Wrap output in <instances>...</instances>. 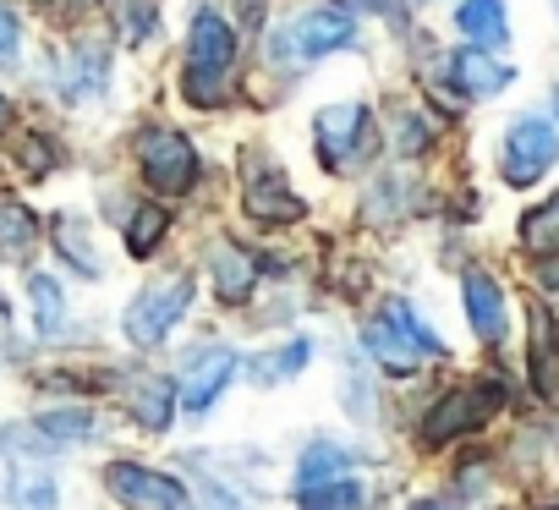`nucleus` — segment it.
<instances>
[{"label":"nucleus","mask_w":559,"mask_h":510,"mask_svg":"<svg viewBox=\"0 0 559 510\" xmlns=\"http://www.w3.org/2000/svg\"><path fill=\"white\" fill-rule=\"evenodd\" d=\"M362 346H368V357L379 363V368H390V373H417L423 363H433V357H444V341L417 319V308L412 303H390L379 319H368L362 324Z\"/></svg>","instance_id":"nucleus-1"},{"label":"nucleus","mask_w":559,"mask_h":510,"mask_svg":"<svg viewBox=\"0 0 559 510\" xmlns=\"http://www.w3.org/2000/svg\"><path fill=\"white\" fill-rule=\"evenodd\" d=\"M236 67V34L219 12H192V34H187V67H181V94L192 105H214L230 83Z\"/></svg>","instance_id":"nucleus-2"},{"label":"nucleus","mask_w":559,"mask_h":510,"mask_svg":"<svg viewBox=\"0 0 559 510\" xmlns=\"http://www.w3.org/2000/svg\"><path fill=\"white\" fill-rule=\"evenodd\" d=\"M499 406H504V384H499V379L461 384V390H450V395H439V401H433V412L423 417V439H428V444L466 439V434H477Z\"/></svg>","instance_id":"nucleus-3"},{"label":"nucleus","mask_w":559,"mask_h":510,"mask_svg":"<svg viewBox=\"0 0 559 510\" xmlns=\"http://www.w3.org/2000/svg\"><path fill=\"white\" fill-rule=\"evenodd\" d=\"M313 132H319V159H324V170L362 165V159L373 154V143H379L368 105H324V110L313 116Z\"/></svg>","instance_id":"nucleus-4"},{"label":"nucleus","mask_w":559,"mask_h":510,"mask_svg":"<svg viewBox=\"0 0 559 510\" xmlns=\"http://www.w3.org/2000/svg\"><path fill=\"white\" fill-rule=\"evenodd\" d=\"M187 303H192V281H187V275H176V281H159V286L138 292V297L127 303V313H121L127 341H132V346H159V341L170 335V324H181Z\"/></svg>","instance_id":"nucleus-5"},{"label":"nucleus","mask_w":559,"mask_h":510,"mask_svg":"<svg viewBox=\"0 0 559 510\" xmlns=\"http://www.w3.org/2000/svg\"><path fill=\"white\" fill-rule=\"evenodd\" d=\"M559 159V132L543 121V116H521L510 132H504V154H499V170L510 187H532L543 181V170H554Z\"/></svg>","instance_id":"nucleus-6"},{"label":"nucleus","mask_w":559,"mask_h":510,"mask_svg":"<svg viewBox=\"0 0 559 510\" xmlns=\"http://www.w3.org/2000/svg\"><path fill=\"white\" fill-rule=\"evenodd\" d=\"M138 170H143V181L154 192H192V181H198V149L181 132L154 127V132L138 138Z\"/></svg>","instance_id":"nucleus-7"},{"label":"nucleus","mask_w":559,"mask_h":510,"mask_svg":"<svg viewBox=\"0 0 559 510\" xmlns=\"http://www.w3.org/2000/svg\"><path fill=\"white\" fill-rule=\"evenodd\" d=\"M105 488L127 505V510H192L187 488L154 466H138V461H110L105 466Z\"/></svg>","instance_id":"nucleus-8"},{"label":"nucleus","mask_w":559,"mask_h":510,"mask_svg":"<svg viewBox=\"0 0 559 510\" xmlns=\"http://www.w3.org/2000/svg\"><path fill=\"white\" fill-rule=\"evenodd\" d=\"M352 12H335V7H324V12H308V17H297L286 34L274 39V61H292V56H302V61H319V56H335V50H346L352 45Z\"/></svg>","instance_id":"nucleus-9"},{"label":"nucleus","mask_w":559,"mask_h":510,"mask_svg":"<svg viewBox=\"0 0 559 510\" xmlns=\"http://www.w3.org/2000/svg\"><path fill=\"white\" fill-rule=\"evenodd\" d=\"M247 214H252L258 225H297V220L308 214V203L292 192V181L280 176L269 159L247 154Z\"/></svg>","instance_id":"nucleus-10"},{"label":"nucleus","mask_w":559,"mask_h":510,"mask_svg":"<svg viewBox=\"0 0 559 510\" xmlns=\"http://www.w3.org/2000/svg\"><path fill=\"white\" fill-rule=\"evenodd\" d=\"M209 281H214V297L241 308L258 286V252H247L241 241H214V259H209Z\"/></svg>","instance_id":"nucleus-11"},{"label":"nucleus","mask_w":559,"mask_h":510,"mask_svg":"<svg viewBox=\"0 0 559 510\" xmlns=\"http://www.w3.org/2000/svg\"><path fill=\"white\" fill-rule=\"evenodd\" d=\"M461 292H466V319H472L477 341L499 346V341H504V330H510V313H504V292H499V281H493V275H483V270H466Z\"/></svg>","instance_id":"nucleus-12"},{"label":"nucleus","mask_w":559,"mask_h":510,"mask_svg":"<svg viewBox=\"0 0 559 510\" xmlns=\"http://www.w3.org/2000/svg\"><path fill=\"white\" fill-rule=\"evenodd\" d=\"M127 412H132L138 428H148V434L170 428V417H176V384L159 379V373H138V379H127Z\"/></svg>","instance_id":"nucleus-13"},{"label":"nucleus","mask_w":559,"mask_h":510,"mask_svg":"<svg viewBox=\"0 0 559 510\" xmlns=\"http://www.w3.org/2000/svg\"><path fill=\"white\" fill-rule=\"evenodd\" d=\"M450 78H455V88H461V94H472V99H488V94L510 88V67H504V61H493L483 45H477V50H455Z\"/></svg>","instance_id":"nucleus-14"},{"label":"nucleus","mask_w":559,"mask_h":510,"mask_svg":"<svg viewBox=\"0 0 559 510\" xmlns=\"http://www.w3.org/2000/svg\"><path fill=\"white\" fill-rule=\"evenodd\" d=\"M532 384L548 406H559V324L532 313Z\"/></svg>","instance_id":"nucleus-15"},{"label":"nucleus","mask_w":559,"mask_h":510,"mask_svg":"<svg viewBox=\"0 0 559 510\" xmlns=\"http://www.w3.org/2000/svg\"><path fill=\"white\" fill-rule=\"evenodd\" d=\"M455 28L472 45H504V0H461L455 7Z\"/></svg>","instance_id":"nucleus-16"},{"label":"nucleus","mask_w":559,"mask_h":510,"mask_svg":"<svg viewBox=\"0 0 559 510\" xmlns=\"http://www.w3.org/2000/svg\"><path fill=\"white\" fill-rule=\"evenodd\" d=\"M105 72H110V56L105 50H72L67 56V67H61V88H67V99H94L99 88H105Z\"/></svg>","instance_id":"nucleus-17"},{"label":"nucleus","mask_w":559,"mask_h":510,"mask_svg":"<svg viewBox=\"0 0 559 510\" xmlns=\"http://www.w3.org/2000/svg\"><path fill=\"white\" fill-rule=\"evenodd\" d=\"M230 373H236V352H214L209 363H198L192 384L181 390V395H187V412H209V406L219 401V390L230 384Z\"/></svg>","instance_id":"nucleus-18"},{"label":"nucleus","mask_w":559,"mask_h":510,"mask_svg":"<svg viewBox=\"0 0 559 510\" xmlns=\"http://www.w3.org/2000/svg\"><path fill=\"white\" fill-rule=\"evenodd\" d=\"M7 494H12V505H17V510H56V505H61L56 477H50V472H39V466H17Z\"/></svg>","instance_id":"nucleus-19"},{"label":"nucleus","mask_w":559,"mask_h":510,"mask_svg":"<svg viewBox=\"0 0 559 510\" xmlns=\"http://www.w3.org/2000/svg\"><path fill=\"white\" fill-rule=\"evenodd\" d=\"M28 303H34V330L39 335H61L67 330V303H61V286L50 275L28 281Z\"/></svg>","instance_id":"nucleus-20"},{"label":"nucleus","mask_w":559,"mask_h":510,"mask_svg":"<svg viewBox=\"0 0 559 510\" xmlns=\"http://www.w3.org/2000/svg\"><path fill=\"white\" fill-rule=\"evenodd\" d=\"M346 466H352V455H346L341 444H313V450L302 455V466H297V494H302V488H319V483H330V477H346Z\"/></svg>","instance_id":"nucleus-21"},{"label":"nucleus","mask_w":559,"mask_h":510,"mask_svg":"<svg viewBox=\"0 0 559 510\" xmlns=\"http://www.w3.org/2000/svg\"><path fill=\"white\" fill-rule=\"evenodd\" d=\"M34 236H39L34 209L17 198H0V252H23V247H34Z\"/></svg>","instance_id":"nucleus-22"},{"label":"nucleus","mask_w":559,"mask_h":510,"mask_svg":"<svg viewBox=\"0 0 559 510\" xmlns=\"http://www.w3.org/2000/svg\"><path fill=\"white\" fill-rule=\"evenodd\" d=\"M297 505H302V510H357V505H362V483H357V477H330V483H319V488H302Z\"/></svg>","instance_id":"nucleus-23"},{"label":"nucleus","mask_w":559,"mask_h":510,"mask_svg":"<svg viewBox=\"0 0 559 510\" xmlns=\"http://www.w3.org/2000/svg\"><path fill=\"white\" fill-rule=\"evenodd\" d=\"M165 225H170V214L159 203H143L132 214V225H127V252H132V259H148V252L159 247V236H165Z\"/></svg>","instance_id":"nucleus-24"},{"label":"nucleus","mask_w":559,"mask_h":510,"mask_svg":"<svg viewBox=\"0 0 559 510\" xmlns=\"http://www.w3.org/2000/svg\"><path fill=\"white\" fill-rule=\"evenodd\" d=\"M521 241H526L532 252H559V192L521 220Z\"/></svg>","instance_id":"nucleus-25"},{"label":"nucleus","mask_w":559,"mask_h":510,"mask_svg":"<svg viewBox=\"0 0 559 510\" xmlns=\"http://www.w3.org/2000/svg\"><path fill=\"white\" fill-rule=\"evenodd\" d=\"M45 439H88L94 434V412L88 406H61V412H39V423H34Z\"/></svg>","instance_id":"nucleus-26"},{"label":"nucleus","mask_w":559,"mask_h":510,"mask_svg":"<svg viewBox=\"0 0 559 510\" xmlns=\"http://www.w3.org/2000/svg\"><path fill=\"white\" fill-rule=\"evenodd\" d=\"M17 159H23V170H28V176H50V170L61 165V149H56V138L28 132V138H23V149H17Z\"/></svg>","instance_id":"nucleus-27"},{"label":"nucleus","mask_w":559,"mask_h":510,"mask_svg":"<svg viewBox=\"0 0 559 510\" xmlns=\"http://www.w3.org/2000/svg\"><path fill=\"white\" fill-rule=\"evenodd\" d=\"M56 241L67 247V259H72V264H83V275H94V281L105 275V270H99V259L88 252V241H78V225H72V220H61V225H56Z\"/></svg>","instance_id":"nucleus-28"},{"label":"nucleus","mask_w":559,"mask_h":510,"mask_svg":"<svg viewBox=\"0 0 559 510\" xmlns=\"http://www.w3.org/2000/svg\"><path fill=\"white\" fill-rule=\"evenodd\" d=\"M395 132H401V138H395L401 154H423V149H428V121H423V116H395Z\"/></svg>","instance_id":"nucleus-29"},{"label":"nucleus","mask_w":559,"mask_h":510,"mask_svg":"<svg viewBox=\"0 0 559 510\" xmlns=\"http://www.w3.org/2000/svg\"><path fill=\"white\" fill-rule=\"evenodd\" d=\"M34 7H39L50 23H72V17H88L99 0H34Z\"/></svg>","instance_id":"nucleus-30"},{"label":"nucleus","mask_w":559,"mask_h":510,"mask_svg":"<svg viewBox=\"0 0 559 510\" xmlns=\"http://www.w3.org/2000/svg\"><path fill=\"white\" fill-rule=\"evenodd\" d=\"M308 357H313V346H308V341H292L286 352H280V363H274V368H263V379H286V373L308 368Z\"/></svg>","instance_id":"nucleus-31"},{"label":"nucleus","mask_w":559,"mask_h":510,"mask_svg":"<svg viewBox=\"0 0 559 510\" xmlns=\"http://www.w3.org/2000/svg\"><path fill=\"white\" fill-rule=\"evenodd\" d=\"M17 45H23V28H17L12 7H0V67H12V61H17Z\"/></svg>","instance_id":"nucleus-32"},{"label":"nucleus","mask_w":559,"mask_h":510,"mask_svg":"<svg viewBox=\"0 0 559 510\" xmlns=\"http://www.w3.org/2000/svg\"><path fill=\"white\" fill-rule=\"evenodd\" d=\"M537 286L548 297H559V252H543V264H537Z\"/></svg>","instance_id":"nucleus-33"},{"label":"nucleus","mask_w":559,"mask_h":510,"mask_svg":"<svg viewBox=\"0 0 559 510\" xmlns=\"http://www.w3.org/2000/svg\"><path fill=\"white\" fill-rule=\"evenodd\" d=\"M346 7H362V12H390V0H346Z\"/></svg>","instance_id":"nucleus-34"},{"label":"nucleus","mask_w":559,"mask_h":510,"mask_svg":"<svg viewBox=\"0 0 559 510\" xmlns=\"http://www.w3.org/2000/svg\"><path fill=\"white\" fill-rule=\"evenodd\" d=\"M7 127H12V99L0 94V132H7Z\"/></svg>","instance_id":"nucleus-35"},{"label":"nucleus","mask_w":559,"mask_h":510,"mask_svg":"<svg viewBox=\"0 0 559 510\" xmlns=\"http://www.w3.org/2000/svg\"><path fill=\"white\" fill-rule=\"evenodd\" d=\"M554 110H559V94H554Z\"/></svg>","instance_id":"nucleus-36"},{"label":"nucleus","mask_w":559,"mask_h":510,"mask_svg":"<svg viewBox=\"0 0 559 510\" xmlns=\"http://www.w3.org/2000/svg\"><path fill=\"white\" fill-rule=\"evenodd\" d=\"M417 510H428V505H417Z\"/></svg>","instance_id":"nucleus-37"}]
</instances>
